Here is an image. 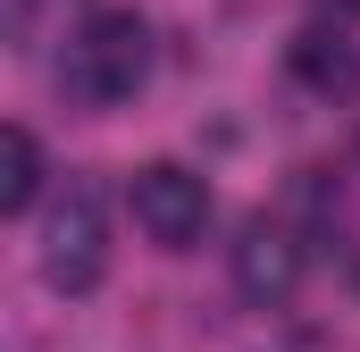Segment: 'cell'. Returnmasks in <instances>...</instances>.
<instances>
[{"label": "cell", "instance_id": "cell-1", "mask_svg": "<svg viewBox=\"0 0 360 352\" xmlns=\"http://www.w3.org/2000/svg\"><path fill=\"white\" fill-rule=\"evenodd\" d=\"M143 76H151V25L134 8H92L68 68H59V84L76 101H92V109H109V101H134Z\"/></svg>", "mask_w": 360, "mask_h": 352}, {"label": "cell", "instance_id": "cell-2", "mask_svg": "<svg viewBox=\"0 0 360 352\" xmlns=\"http://www.w3.org/2000/svg\"><path fill=\"white\" fill-rule=\"evenodd\" d=\"M42 277H51V294H92L109 277V201H101V184H68V201L51 210Z\"/></svg>", "mask_w": 360, "mask_h": 352}, {"label": "cell", "instance_id": "cell-3", "mask_svg": "<svg viewBox=\"0 0 360 352\" xmlns=\"http://www.w3.org/2000/svg\"><path fill=\"white\" fill-rule=\"evenodd\" d=\"M126 201H134V227H143L160 252H193V244H201V227H210V184H201L193 168H176V160L134 168Z\"/></svg>", "mask_w": 360, "mask_h": 352}, {"label": "cell", "instance_id": "cell-4", "mask_svg": "<svg viewBox=\"0 0 360 352\" xmlns=\"http://www.w3.org/2000/svg\"><path fill=\"white\" fill-rule=\"evenodd\" d=\"M293 277H302V244H293L285 227H269V218H260V227L235 244V294L269 310V302H285V294H293Z\"/></svg>", "mask_w": 360, "mask_h": 352}, {"label": "cell", "instance_id": "cell-5", "mask_svg": "<svg viewBox=\"0 0 360 352\" xmlns=\"http://www.w3.org/2000/svg\"><path fill=\"white\" fill-rule=\"evenodd\" d=\"M293 76H302L310 92H327V101H352V92H360V51H352V34H327V25L293 34Z\"/></svg>", "mask_w": 360, "mask_h": 352}, {"label": "cell", "instance_id": "cell-6", "mask_svg": "<svg viewBox=\"0 0 360 352\" xmlns=\"http://www.w3.org/2000/svg\"><path fill=\"white\" fill-rule=\"evenodd\" d=\"M34 193H42V143L25 126H0V210L17 218V210H34Z\"/></svg>", "mask_w": 360, "mask_h": 352}]
</instances>
